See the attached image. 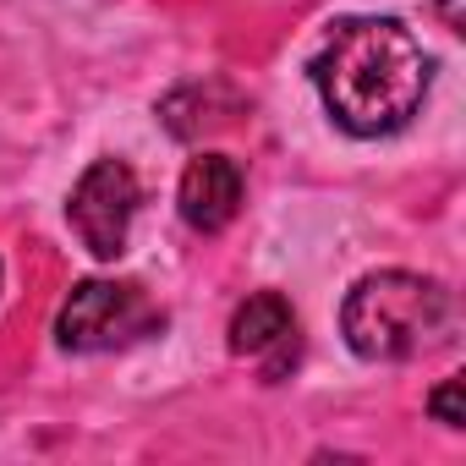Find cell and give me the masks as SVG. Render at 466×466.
<instances>
[{
	"instance_id": "cell-1",
	"label": "cell",
	"mask_w": 466,
	"mask_h": 466,
	"mask_svg": "<svg viewBox=\"0 0 466 466\" xmlns=\"http://www.w3.org/2000/svg\"><path fill=\"white\" fill-rule=\"evenodd\" d=\"M433 83V61L395 17H351L313 56V88L329 121L351 137H390L411 127Z\"/></svg>"
},
{
	"instance_id": "cell-2",
	"label": "cell",
	"mask_w": 466,
	"mask_h": 466,
	"mask_svg": "<svg viewBox=\"0 0 466 466\" xmlns=\"http://www.w3.org/2000/svg\"><path fill=\"white\" fill-rule=\"evenodd\" d=\"M450 324V291L411 269H379L362 275L346 291L340 335L362 362H406L428 351Z\"/></svg>"
},
{
	"instance_id": "cell-3",
	"label": "cell",
	"mask_w": 466,
	"mask_h": 466,
	"mask_svg": "<svg viewBox=\"0 0 466 466\" xmlns=\"http://www.w3.org/2000/svg\"><path fill=\"white\" fill-rule=\"evenodd\" d=\"M165 329V308L137 280H83L56 313V346L61 351H127Z\"/></svg>"
},
{
	"instance_id": "cell-4",
	"label": "cell",
	"mask_w": 466,
	"mask_h": 466,
	"mask_svg": "<svg viewBox=\"0 0 466 466\" xmlns=\"http://www.w3.org/2000/svg\"><path fill=\"white\" fill-rule=\"evenodd\" d=\"M137 203H143V192H137L132 165H121V159H94V165L77 176V187H72L66 219H72V230H77V242H83L94 258L110 264V258L127 253V230H132V219H137Z\"/></svg>"
},
{
	"instance_id": "cell-5",
	"label": "cell",
	"mask_w": 466,
	"mask_h": 466,
	"mask_svg": "<svg viewBox=\"0 0 466 466\" xmlns=\"http://www.w3.org/2000/svg\"><path fill=\"white\" fill-rule=\"evenodd\" d=\"M230 351L264 362V379H286V368L297 362V308L280 291H253L237 313H230Z\"/></svg>"
},
{
	"instance_id": "cell-6",
	"label": "cell",
	"mask_w": 466,
	"mask_h": 466,
	"mask_svg": "<svg viewBox=\"0 0 466 466\" xmlns=\"http://www.w3.org/2000/svg\"><path fill=\"white\" fill-rule=\"evenodd\" d=\"M176 208L192 230L214 237L237 219L242 208V165L230 154H198L187 170H181V187H176Z\"/></svg>"
},
{
	"instance_id": "cell-7",
	"label": "cell",
	"mask_w": 466,
	"mask_h": 466,
	"mask_svg": "<svg viewBox=\"0 0 466 466\" xmlns=\"http://www.w3.org/2000/svg\"><path fill=\"white\" fill-rule=\"evenodd\" d=\"M428 411L444 422V428H461L466 417H461V379H444L433 395H428Z\"/></svg>"
}]
</instances>
